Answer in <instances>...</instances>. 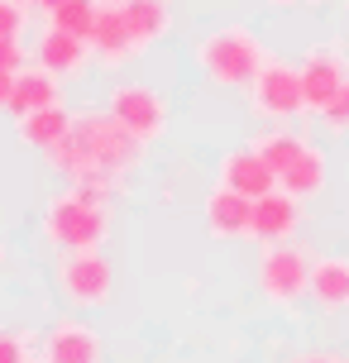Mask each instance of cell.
Instances as JSON below:
<instances>
[{"instance_id": "21", "label": "cell", "mask_w": 349, "mask_h": 363, "mask_svg": "<svg viewBox=\"0 0 349 363\" xmlns=\"http://www.w3.org/2000/svg\"><path fill=\"white\" fill-rule=\"evenodd\" d=\"M96 19H101V0H62L53 15H48V29H67V34L92 43Z\"/></svg>"}, {"instance_id": "20", "label": "cell", "mask_w": 349, "mask_h": 363, "mask_svg": "<svg viewBox=\"0 0 349 363\" xmlns=\"http://www.w3.org/2000/svg\"><path fill=\"white\" fill-rule=\"evenodd\" d=\"M254 148H258V158H263V163L273 167L277 172V182H282V172H287V167L297 163V158H301V148H306V139H301V134H292V129H263V134H258L254 139Z\"/></svg>"}, {"instance_id": "7", "label": "cell", "mask_w": 349, "mask_h": 363, "mask_svg": "<svg viewBox=\"0 0 349 363\" xmlns=\"http://www.w3.org/2000/svg\"><path fill=\"white\" fill-rule=\"evenodd\" d=\"M106 110H111L125 129H134L144 144L163 139V129H167V101L148 86V82H120V86L111 91V106Z\"/></svg>"}, {"instance_id": "2", "label": "cell", "mask_w": 349, "mask_h": 363, "mask_svg": "<svg viewBox=\"0 0 349 363\" xmlns=\"http://www.w3.org/2000/svg\"><path fill=\"white\" fill-rule=\"evenodd\" d=\"M72 134L87 144L92 167L106 172V177H125V172H134L139 158H144V148H148L134 129H125L120 120H115L111 110H82V115L72 120Z\"/></svg>"}, {"instance_id": "25", "label": "cell", "mask_w": 349, "mask_h": 363, "mask_svg": "<svg viewBox=\"0 0 349 363\" xmlns=\"http://www.w3.org/2000/svg\"><path fill=\"white\" fill-rule=\"evenodd\" d=\"M0 72H24V48H19V38H0Z\"/></svg>"}, {"instance_id": "17", "label": "cell", "mask_w": 349, "mask_h": 363, "mask_svg": "<svg viewBox=\"0 0 349 363\" xmlns=\"http://www.w3.org/2000/svg\"><path fill=\"white\" fill-rule=\"evenodd\" d=\"M72 120H77V115L67 106L29 110V115H19V139H24L29 148H43V153H48L57 139H67V134H72Z\"/></svg>"}, {"instance_id": "12", "label": "cell", "mask_w": 349, "mask_h": 363, "mask_svg": "<svg viewBox=\"0 0 349 363\" xmlns=\"http://www.w3.org/2000/svg\"><path fill=\"white\" fill-rule=\"evenodd\" d=\"M206 230L216 239H249V230H254V201L216 182L211 196H206Z\"/></svg>"}, {"instance_id": "6", "label": "cell", "mask_w": 349, "mask_h": 363, "mask_svg": "<svg viewBox=\"0 0 349 363\" xmlns=\"http://www.w3.org/2000/svg\"><path fill=\"white\" fill-rule=\"evenodd\" d=\"M249 106L263 120H292L306 110V91H301V67L297 62H282V57H268L263 72L254 77L249 86Z\"/></svg>"}, {"instance_id": "19", "label": "cell", "mask_w": 349, "mask_h": 363, "mask_svg": "<svg viewBox=\"0 0 349 363\" xmlns=\"http://www.w3.org/2000/svg\"><path fill=\"white\" fill-rule=\"evenodd\" d=\"M125 5V19H129V34L139 48L148 43H158V38L172 29V10H167V0H120Z\"/></svg>"}, {"instance_id": "26", "label": "cell", "mask_w": 349, "mask_h": 363, "mask_svg": "<svg viewBox=\"0 0 349 363\" xmlns=\"http://www.w3.org/2000/svg\"><path fill=\"white\" fill-rule=\"evenodd\" d=\"M15 77L19 72H0V110L10 106V96H15Z\"/></svg>"}, {"instance_id": "10", "label": "cell", "mask_w": 349, "mask_h": 363, "mask_svg": "<svg viewBox=\"0 0 349 363\" xmlns=\"http://www.w3.org/2000/svg\"><path fill=\"white\" fill-rule=\"evenodd\" d=\"M221 186H230V191H239V196L258 201V196H268V191H277L282 182H277L273 167L258 158V148L249 144V148H230V153L221 158Z\"/></svg>"}, {"instance_id": "14", "label": "cell", "mask_w": 349, "mask_h": 363, "mask_svg": "<svg viewBox=\"0 0 349 363\" xmlns=\"http://www.w3.org/2000/svg\"><path fill=\"white\" fill-rule=\"evenodd\" d=\"M87 57H92V43L67 29H48L38 38V67H48L53 77H77L87 67Z\"/></svg>"}, {"instance_id": "5", "label": "cell", "mask_w": 349, "mask_h": 363, "mask_svg": "<svg viewBox=\"0 0 349 363\" xmlns=\"http://www.w3.org/2000/svg\"><path fill=\"white\" fill-rule=\"evenodd\" d=\"M53 277H57V296L67 306L96 311L111 301V258L101 249H62Z\"/></svg>"}, {"instance_id": "29", "label": "cell", "mask_w": 349, "mask_h": 363, "mask_svg": "<svg viewBox=\"0 0 349 363\" xmlns=\"http://www.w3.org/2000/svg\"><path fill=\"white\" fill-rule=\"evenodd\" d=\"M258 5H268V10H292V5H306V0H258Z\"/></svg>"}, {"instance_id": "31", "label": "cell", "mask_w": 349, "mask_h": 363, "mask_svg": "<svg viewBox=\"0 0 349 363\" xmlns=\"http://www.w3.org/2000/svg\"><path fill=\"white\" fill-rule=\"evenodd\" d=\"M345 363H349V354H345Z\"/></svg>"}, {"instance_id": "13", "label": "cell", "mask_w": 349, "mask_h": 363, "mask_svg": "<svg viewBox=\"0 0 349 363\" xmlns=\"http://www.w3.org/2000/svg\"><path fill=\"white\" fill-rule=\"evenodd\" d=\"M92 53L106 62V67H125L129 57L139 53V43L129 34V19L120 0H106L101 5V19H96V34H92Z\"/></svg>"}, {"instance_id": "18", "label": "cell", "mask_w": 349, "mask_h": 363, "mask_svg": "<svg viewBox=\"0 0 349 363\" xmlns=\"http://www.w3.org/2000/svg\"><path fill=\"white\" fill-rule=\"evenodd\" d=\"M326 177H331L326 153H321L316 144H306V148H301V158L282 172V191H287V196H297V201H311V196H321V191H326Z\"/></svg>"}, {"instance_id": "23", "label": "cell", "mask_w": 349, "mask_h": 363, "mask_svg": "<svg viewBox=\"0 0 349 363\" xmlns=\"http://www.w3.org/2000/svg\"><path fill=\"white\" fill-rule=\"evenodd\" d=\"M321 125L331 129V134H349V86L340 91V96H335V106L326 110V115H321Z\"/></svg>"}, {"instance_id": "11", "label": "cell", "mask_w": 349, "mask_h": 363, "mask_svg": "<svg viewBox=\"0 0 349 363\" xmlns=\"http://www.w3.org/2000/svg\"><path fill=\"white\" fill-rule=\"evenodd\" d=\"M297 225H301V201L277 186V191L254 201V230H249V239H258V244H282V239L297 235Z\"/></svg>"}, {"instance_id": "30", "label": "cell", "mask_w": 349, "mask_h": 363, "mask_svg": "<svg viewBox=\"0 0 349 363\" xmlns=\"http://www.w3.org/2000/svg\"><path fill=\"white\" fill-rule=\"evenodd\" d=\"M0 268H5V239H0Z\"/></svg>"}, {"instance_id": "8", "label": "cell", "mask_w": 349, "mask_h": 363, "mask_svg": "<svg viewBox=\"0 0 349 363\" xmlns=\"http://www.w3.org/2000/svg\"><path fill=\"white\" fill-rule=\"evenodd\" d=\"M345 86H349V57L340 43H321V48H311L301 57V91H306L311 115H326Z\"/></svg>"}, {"instance_id": "9", "label": "cell", "mask_w": 349, "mask_h": 363, "mask_svg": "<svg viewBox=\"0 0 349 363\" xmlns=\"http://www.w3.org/2000/svg\"><path fill=\"white\" fill-rule=\"evenodd\" d=\"M38 359L43 363H106V349H101V335H96L87 320L62 315V320L48 325Z\"/></svg>"}, {"instance_id": "3", "label": "cell", "mask_w": 349, "mask_h": 363, "mask_svg": "<svg viewBox=\"0 0 349 363\" xmlns=\"http://www.w3.org/2000/svg\"><path fill=\"white\" fill-rule=\"evenodd\" d=\"M111 230V216H106V206L92 201L87 191H57L48 201V211H43V235L53 249H101V239Z\"/></svg>"}, {"instance_id": "4", "label": "cell", "mask_w": 349, "mask_h": 363, "mask_svg": "<svg viewBox=\"0 0 349 363\" xmlns=\"http://www.w3.org/2000/svg\"><path fill=\"white\" fill-rule=\"evenodd\" d=\"M311 272H316V258L306 244H292V239L268 244L258 254V291L273 306H297L301 296H311Z\"/></svg>"}, {"instance_id": "22", "label": "cell", "mask_w": 349, "mask_h": 363, "mask_svg": "<svg viewBox=\"0 0 349 363\" xmlns=\"http://www.w3.org/2000/svg\"><path fill=\"white\" fill-rule=\"evenodd\" d=\"M19 34H24V5L0 0V38H19Z\"/></svg>"}, {"instance_id": "15", "label": "cell", "mask_w": 349, "mask_h": 363, "mask_svg": "<svg viewBox=\"0 0 349 363\" xmlns=\"http://www.w3.org/2000/svg\"><path fill=\"white\" fill-rule=\"evenodd\" d=\"M311 301H316L321 311H349V254H326V258H316Z\"/></svg>"}, {"instance_id": "28", "label": "cell", "mask_w": 349, "mask_h": 363, "mask_svg": "<svg viewBox=\"0 0 349 363\" xmlns=\"http://www.w3.org/2000/svg\"><path fill=\"white\" fill-rule=\"evenodd\" d=\"M24 5H29V10H43V15H53L62 0H24Z\"/></svg>"}, {"instance_id": "1", "label": "cell", "mask_w": 349, "mask_h": 363, "mask_svg": "<svg viewBox=\"0 0 349 363\" xmlns=\"http://www.w3.org/2000/svg\"><path fill=\"white\" fill-rule=\"evenodd\" d=\"M263 43H258L244 24H225V29H211V34L196 43V67L206 72V82H216L225 91L254 86V77L263 72Z\"/></svg>"}, {"instance_id": "27", "label": "cell", "mask_w": 349, "mask_h": 363, "mask_svg": "<svg viewBox=\"0 0 349 363\" xmlns=\"http://www.w3.org/2000/svg\"><path fill=\"white\" fill-rule=\"evenodd\" d=\"M287 363H345V359H335V354H297Z\"/></svg>"}, {"instance_id": "24", "label": "cell", "mask_w": 349, "mask_h": 363, "mask_svg": "<svg viewBox=\"0 0 349 363\" xmlns=\"http://www.w3.org/2000/svg\"><path fill=\"white\" fill-rule=\"evenodd\" d=\"M0 363H29V345L15 330H0Z\"/></svg>"}, {"instance_id": "16", "label": "cell", "mask_w": 349, "mask_h": 363, "mask_svg": "<svg viewBox=\"0 0 349 363\" xmlns=\"http://www.w3.org/2000/svg\"><path fill=\"white\" fill-rule=\"evenodd\" d=\"M43 106H62V91H57V77L48 67H24L15 77V96H10V115H29V110H43Z\"/></svg>"}]
</instances>
